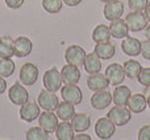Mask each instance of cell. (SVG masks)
Instances as JSON below:
<instances>
[{"label":"cell","instance_id":"cell-30","mask_svg":"<svg viewBox=\"0 0 150 140\" xmlns=\"http://www.w3.org/2000/svg\"><path fill=\"white\" fill-rule=\"evenodd\" d=\"M15 73V62L11 58H0V77L8 78Z\"/></svg>","mask_w":150,"mask_h":140},{"label":"cell","instance_id":"cell-12","mask_svg":"<svg viewBox=\"0 0 150 140\" xmlns=\"http://www.w3.org/2000/svg\"><path fill=\"white\" fill-rule=\"evenodd\" d=\"M104 17L109 21L117 20L124 13V4L120 0H112V1L105 3L104 5Z\"/></svg>","mask_w":150,"mask_h":140},{"label":"cell","instance_id":"cell-29","mask_svg":"<svg viewBox=\"0 0 150 140\" xmlns=\"http://www.w3.org/2000/svg\"><path fill=\"white\" fill-rule=\"evenodd\" d=\"M122 68H124L125 77L130 78V79H134V78L138 77L142 66H141V64L136 60H128L124 62V66H122Z\"/></svg>","mask_w":150,"mask_h":140},{"label":"cell","instance_id":"cell-17","mask_svg":"<svg viewBox=\"0 0 150 140\" xmlns=\"http://www.w3.org/2000/svg\"><path fill=\"white\" fill-rule=\"evenodd\" d=\"M61 75H62V79L66 85H76L80 81V70L78 66L74 65H65L61 70Z\"/></svg>","mask_w":150,"mask_h":140},{"label":"cell","instance_id":"cell-35","mask_svg":"<svg viewBox=\"0 0 150 140\" xmlns=\"http://www.w3.org/2000/svg\"><path fill=\"white\" fill-rule=\"evenodd\" d=\"M141 54L144 58L150 61V40L141 41Z\"/></svg>","mask_w":150,"mask_h":140},{"label":"cell","instance_id":"cell-23","mask_svg":"<svg viewBox=\"0 0 150 140\" xmlns=\"http://www.w3.org/2000/svg\"><path fill=\"white\" fill-rule=\"evenodd\" d=\"M83 68L88 73V74H98L101 70V61L95 53H90V54L86 56L84 58V64H83Z\"/></svg>","mask_w":150,"mask_h":140},{"label":"cell","instance_id":"cell-19","mask_svg":"<svg viewBox=\"0 0 150 140\" xmlns=\"http://www.w3.org/2000/svg\"><path fill=\"white\" fill-rule=\"evenodd\" d=\"M127 106L132 112L140 114V112H142L144 110L146 109L148 101H146L144 94H134V95H130V98L128 99Z\"/></svg>","mask_w":150,"mask_h":140},{"label":"cell","instance_id":"cell-36","mask_svg":"<svg viewBox=\"0 0 150 140\" xmlns=\"http://www.w3.org/2000/svg\"><path fill=\"white\" fill-rule=\"evenodd\" d=\"M138 140H150V124L141 127L138 131Z\"/></svg>","mask_w":150,"mask_h":140},{"label":"cell","instance_id":"cell-15","mask_svg":"<svg viewBox=\"0 0 150 140\" xmlns=\"http://www.w3.org/2000/svg\"><path fill=\"white\" fill-rule=\"evenodd\" d=\"M112 102V94L107 90L96 91L92 96H91V106L95 110H104L111 104Z\"/></svg>","mask_w":150,"mask_h":140},{"label":"cell","instance_id":"cell-38","mask_svg":"<svg viewBox=\"0 0 150 140\" xmlns=\"http://www.w3.org/2000/svg\"><path fill=\"white\" fill-rule=\"evenodd\" d=\"M73 140H92V139H91V136H90V135H87V134H84V132H79L78 135H74Z\"/></svg>","mask_w":150,"mask_h":140},{"label":"cell","instance_id":"cell-20","mask_svg":"<svg viewBox=\"0 0 150 140\" xmlns=\"http://www.w3.org/2000/svg\"><path fill=\"white\" fill-rule=\"evenodd\" d=\"M109 32H111V36L115 37V39H125L128 36V32H129V28H128L125 20H121V19H117V20H113L109 25Z\"/></svg>","mask_w":150,"mask_h":140},{"label":"cell","instance_id":"cell-44","mask_svg":"<svg viewBox=\"0 0 150 140\" xmlns=\"http://www.w3.org/2000/svg\"><path fill=\"white\" fill-rule=\"evenodd\" d=\"M100 1H103V3H108V1H112V0H100Z\"/></svg>","mask_w":150,"mask_h":140},{"label":"cell","instance_id":"cell-5","mask_svg":"<svg viewBox=\"0 0 150 140\" xmlns=\"http://www.w3.org/2000/svg\"><path fill=\"white\" fill-rule=\"evenodd\" d=\"M37 103L45 111H55V109L59 104V99L55 95V93L45 89V90H42L40 93L38 98H37Z\"/></svg>","mask_w":150,"mask_h":140},{"label":"cell","instance_id":"cell-32","mask_svg":"<svg viewBox=\"0 0 150 140\" xmlns=\"http://www.w3.org/2000/svg\"><path fill=\"white\" fill-rule=\"evenodd\" d=\"M62 0H42V7L49 13H58L62 9Z\"/></svg>","mask_w":150,"mask_h":140},{"label":"cell","instance_id":"cell-24","mask_svg":"<svg viewBox=\"0 0 150 140\" xmlns=\"http://www.w3.org/2000/svg\"><path fill=\"white\" fill-rule=\"evenodd\" d=\"M71 126H73L74 131H76V132H84V131H87L88 128H90L91 119L84 112L75 114L74 118L71 119Z\"/></svg>","mask_w":150,"mask_h":140},{"label":"cell","instance_id":"cell-8","mask_svg":"<svg viewBox=\"0 0 150 140\" xmlns=\"http://www.w3.org/2000/svg\"><path fill=\"white\" fill-rule=\"evenodd\" d=\"M86 56L87 54H86L84 49H83L82 46H79V45H71L65 52V58H66V61H67V64L78 66V68L83 66Z\"/></svg>","mask_w":150,"mask_h":140},{"label":"cell","instance_id":"cell-33","mask_svg":"<svg viewBox=\"0 0 150 140\" xmlns=\"http://www.w3.org/2000/svg\"><path fill=\"white\" fill-rule=\"evenodd\" d=\"M148 0H128V5L132 11H137V12H142L145 11L146 5H148Z\"/></svg>","mask_w":150,"mask_h":140},{"label":"cell","instance_id":"cell-31","mask_svg":"<svg viewBox=\"0 0 150 140\" xmlns=\"http://www.w3.org/2000/svg\"><path fill=\"white\" fill-rule=\"evenodd\" d=\"M26 140H49V134L41 127H32L25 134Z\"/></svg>","mask_w":150,"mask_h":140},{"label":"cell","instance_id":"cell-16","mask_svg":"<svg viewBox=\"0 0 150 140\" xmlns=\"http://www.w3.org/2000/svg\"><path fill=\"white\" fill-rule=\"evenodd\" d=\"M111 85L108 81V78L105 77V74H100V73H98V74H91L90 77L87 78V86L90 90L92 91H101V90H105V89H108V86Z\"/></svg>","mask_w":150,"mask_h":140},{"label":"cell","instance_id":"cell-2","mask_svg":"<svg viewBox=\"0 0 150 140\" xmlns=\"http://www.w3.org/2000/svg\"><path fill=\"white\" fill-rule=\"evenodd\" d=\"M125 23H127L129 31L132 32H141L149 25L145 13L137 12V11H132L130 13H128L125 16Z\"/></svg>","mask_w":150,"mask_h":140},{"label":"cell","instance_id":"cell-37","mask_svg":"<svg viewBox=\"0 0 150 140\" xmlns=\"http://www.w3.org/2000/svg\"><path fill=\"white\" fill-rule=\"evenodd\" d=\"M5 4L11 9H18L24 4V0H5Z\"/></svg>","mask_w":150,"mask_h":140},{"label":"cell","instance_id":"cell-22","mask_svg":"<svg viewBox=\"0 0 150 140\" xmlns=\"http://www.w3.org/2000/svg\"><path fill=\"white\" fill-rule=\"evenodd\" d=\"M93 53L98 56L100 60H109L115 56L116 53V48H115L113 44L111 42H100V44H96L95 49H93Z\"/></svg>","mask_w":150,"mask_h":140},{"label":"cell","instance_id":"cell-34","mask_svg":"<svg viewBox=\"0 0 150 140\" xmlns=\"http://www.w3.org/2000/svg\"><path fill=\"white\" fill-rule=\"evenodd\" d=\"M137 79H138V82L144 86V87L150 86V68H142L141 69Z\"/></svg>","mask_w":150,"mask_h":140},{"label":"cell","instance_id":"cell-10","mask_svg":"<svg viewBox=\"0 0 150 140\" xmlns=\"http://www.w3.org/2000/svg\"><path fill=\"white\" fill-rule=\"evenodd\" d=\"M13 50L15 56L18 58L28 57L33 50V44L32 41L25 36H18L16 40H13Z\"/></svg>","mask_w":150,"mask_h":140},{"label":"cell","instance_id":"cell-21","mask_svg":"<svg viewBox=\"0 0 150 140\" xmlns=\"http://www.w3.org/2000/svg\"><path fill=\"white\" fill-rule=\"evenodd\" d=\"M132 93H130V89L128 86H117L113 90V96H112V101L116 106H127L128 99L130 98Z\"/></svg>","mask_w":150,"mask_h":140},{"label":"cell","instance_id":"cell-26","mask_svg":"<svg viewBox=\"0 0 150 140\" xmlns=\"http://www.w3.org/2000/svg\"><path fill=\"white\" fill-rule=\"evenodd\" d=\"M15 56L13 39L11 36L0 37V58H11Z\"/></svg>","mask_w":150,"mask_h":140},{"label":"cell","instance_id":"cell-27","mask_svg":"<svg viewBox=\"0 0 150 140\" xmlns=\"http://www.w3.org/2000/svg\"><path fill=\"white\" fill-rule=\"evenodd\" d=\"M74 128L71 123L69 122H62L58 123L57 130H55V136L58 140H73L74 138Z\"/></svg>","mask_w":150,"mask_h":140},{"label":"cell","instance_id":"cell-39","mask_svg":"<svg viewBox=\"0 0 150 140\" xmlns=\"http://www.w3.org/2000/svg\"><path fill=\"white\" fill-rule=\"evenodd\" d=\"M65 4H67L69 7H76L78 4H80L82 3V0H62Z\"/></svg>","mask_w":150,"mask_h":140},{"label":"cell","instance_id":"cell-4","mask_svg":"<svg viewBox=\"0 0 150 140\" xmlns=\"http://www.w3.org/2000/svg\"><path fill=\"white\" fill-rule=\"evenodd\" d=\"M8 98L16 106H23L24 103L29 101V94L26 91L25 86H23L20 82H16L8 90Z\"/></svg>","mask_w":150,"mask_h":140},{"label":"cell","instance_id":"cell-18","mask_svg":"<svg viewBox=\"0 0 150 140\" xmlns=\"http://www.w3.org/2000/svg\"><path fill=\"white\" fill-rule=\"evenodd\" d=\"M121 49L129 57H136V56L141 54V41L134 37L127 36L124 41L121 42Z\"/></svg>","mask_w":150,"mask_h":140},{"label":"cell","instance_id":"cell-25","mask_svg":"<svg viewBox=\"0 0 150 140\" xmlns=\"http://www.w3.org/2000/svg\"><path fill=\"white\" fill-rule=\"evenodd\" d=\"M55 111H57L58 119L63 120V122H69V120H71L75 115L74 104L69 103V102H66V101L61 102V103L58 104V107L55 109Z\"/></svg>","mask_w":150,"mask_h":140},{"label":"cell","instance_id":"cell-11","mask_svg":"<svg viewBox=\"0 0 150 140\" xmlns=\"http://www.w3.org/2000/svg\"><path fill=\"white\" fill-rule=\"evenodd\" d=\"M38 124L47 134L55 132L58 126V116L53 111H44L38 116Z\"/></svg>","mask_w":150,"mask_h":140},{"label":"cell","instance_id":"cell-7","mask_svg":"<svg viewBox=\"0 0 150 140\" xmlns=\"http://www.w3.org/2000/svg\"><path fill=\"white\" fill-rule=\"evenodd\" d=\"M38 79V68L32 62H26L20 69V82L24 86H32Z\"/></svg>","mask_w":150,"mask_h":140},{"label":"cell","instance_id":"cell-42","mask_svg":"<svg viewBox=\"0 0 150 140\" xmlns=\"http://www.w3.org/2000/svg\"><path fill=\"white\" fill-rule=\"evenodd\" d=\"M145 16L148 19V21H150V3H148V5L145 8Z\"/></svg>","mask_w":150,"mask_h":140},{"label":"cell","instance_id":"cell-9","mask_svg":"<svg viewBox=\"0 0 150 140\" xmlns=\"http://www.w3.org/2000/svg\"><path fill=\"white\" fill-rule=\"evenodd\" d=\"M61 95L62 99L71 104H79L82 103L83 94L82 90L78 87L76 85H65L63 87H61Z\"/></svg>","mask_w":150,"mask_h":140},{"label":"cell","instance_id":"cell-14","mask_svg":"<svg viewBox=\"0 0 150 140\" xmlns=\"http://www.w3.org/2000/svg\"><path fill=\"white\" fill-rule=\"evenodd\" d=\"M41 107L38 106V103L36 102H30L28 101L26 103H24L20 109V118L25 122H33L37 118L40 116L41 111H40Z\"/></svg>","mask_w":150,"mask_h":140},{"label":"cell","instance_id":"cell-1","mask_svg":"<svg viewBox=\"0 0 150 140\" xmlns=\"http://www.w3.org/2000/svg\"><path fill=\"white\" fill-rule=\"evenodd\" d=\"M107 118L115 126H125L132 119V111L127 109V106H115L108 111Z\"/></svg>","mask_w":150,"mask_h":140},{"label":"cell","instance_id":"cell-40","mask_svg":"<svg viewBox=\"0 0 150 140\" xmlns=\"http://www.w3.org/2000/svg\"><path fill=\"white\" fill-rule=\"evenodd\" d=\"M5 90H7V81L3 77H0V95H1Z\"/></svg>","mask_w":150,"mask_h":140},{"label":"cell","instance_id":"cell-43","mask_svg":"<svg viewBox=\"0 0 150 140\" xmlns=\"http://www.w3.org/2000/svg\"><path fill=\"white\" fill-rule=\"evenodd\" d=\"M145 36H146L148 40H150V24L145 28Z\"/></svg>","mask_w":150,"mask_h":140},{"label":"cell","instance_id":"cell-6","mask_svg":"<svg viewBox=\"0 0 150 140\" xmlns=\"http://www.w3.org/2000/svg\"><path fill=\"white\" fill-rule=\"evenodd\" d=\"M116 132V126L108 119V118H100L95 124V134L98 135V138L103 140H108Z\"/></svg>","mask_w":150,"mask_h":140},{"label":"cell","instance_id":"cell-41","mask_svg":"<svg viewBox=\"0 0 150 140\" xmlns=\"http://www.w3.org/2000/svg\"><path fill=\"white\" fill-rule=\"evenodd\" d=\"M144 95H145L146 101H148V103L150 102V86H146L145 89H144Z\"/></svg>","mask_w":150,"mask_h":140},{"label":"cell","instance_id":"cell-13","mask_svg":"<svg viewBox=\"0 0 150 140\" xmlns=\"http://www.w3.org/2000/svg\"><path fill=\"white\" fill-rule=\"evenodd\" d=\"M105 77L108 78L109 83L113 86H119L125 79V73L124 68L120 64H111L108 68L105 69Z\"/></svg>","mask_w":150,"mask_h":140},{"label":"cell","instance_id":"cell-3","mask_svg":"<svg viewBox=\"0 0 150 140\" xmlns=\"http://www.w3.org/2000/svg\"><path fill=\"white\" fill-rule=\"evenodd\" d=\"M62 83H63L62 75H61V71H58L57 68H52V69H49V70L45 71V74H44V86H45L46 90L55 93V91L61 90Z\"/></svg>","mask_w":150,"mask_h":140},{"label":"cell","instance_id":"cell-45","mask_svg":"<svg viewBox=\"0 0 150 140\" xmlns=\"http://www.w3.org/2000/svg\"><path fill=\"white\" fill-rule=\"evenodd\" d=\"M148 107H149V109H150V102H149V103H148Z\"/></svg>","mask_w":150,"mask_h":140},{"label":"cell","instance_id":"cell-28","mask_svg":"<svg viewBox=\"0 0 150 140\" xmlns=\"http://www.w3.org/2000/svg\"><path fill=\"white\" fill-rule=\"evenodd\" d=\"M111 32H109V26L100 24L98 25L92 32V40L96 44H100V42H108L111 39Z\"/></svg>","mask_w":150,"mask_h":140}]
</instances>
